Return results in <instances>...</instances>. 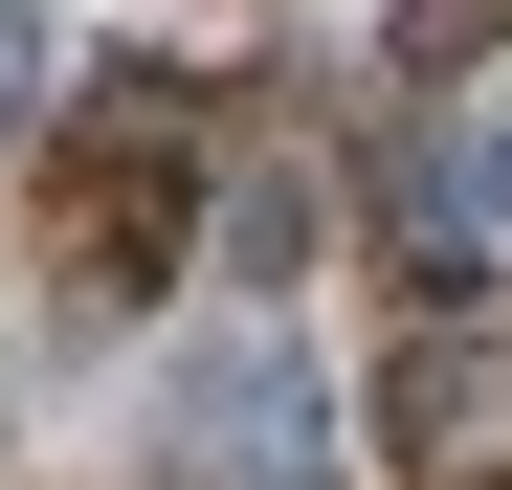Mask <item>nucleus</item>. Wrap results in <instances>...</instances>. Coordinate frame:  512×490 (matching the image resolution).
Here are the masks:
<instances>
[{
    "label": "nucleus",
    "mask_w": 512,
    "mask_h": 490,
    "mask_svg": "<svg viewBox=\"0 0 512 490\" xmlns=\"http://www.w3.org/2000/svg\"><path fill=\"white\" fill-rule=\"evenodd\" d=\"M45 245H67V290H156V268H179V112H156L134 156H112V112L67 134V179H45Z\"/></svg>",
    "instance_id": "obj_1"
},
{
    "label": "nucleus",
    "mask_w": 512,
    "mask_h": 490,
    "mask_svg": "<svg viewBox=\"0 0 512 490\" xmlns=\"http://www.w3.org/2000/svg\"><path fill=\"white\" fill-rule=\"evenodd\" d=\"M179 424H201V468H245V490H312V468H334V446H312V357H268V335L201 357Z\"/></svg>",
    "instance_id": "obj_2"
},
{
    "label": "nucleus",
    "mask_w": 512,
    "mask_h": 490,
    "mask_svg": "<svg viewBox=\"0 0 512 490\" xmlns=\"http://www.w3.org/2000/svg\"><path fill=\"white\" fill-rule=\"evenodd\" d=\"M490 23H512V0H401V90H446V67H468Z\"/></svg>",
    "instance_id": "obj_3"
},
{
    "label": "nucleus",
    "mask_w": 512,
    "mask_h": 490,
    "mask_svg": "<svg viewBox=\"0 0 512 490\" xmlns=\"http://www.w3.org/2000/svg\"><path fill=\"white\" fill-rule=\"evenodd\" d=\"M0 112H23V23H0Z\"/></svg>",
    "instance_id": "obj_4"
}]
</instances>
